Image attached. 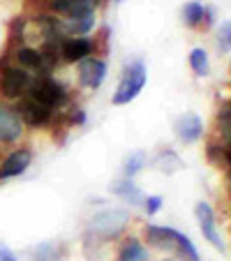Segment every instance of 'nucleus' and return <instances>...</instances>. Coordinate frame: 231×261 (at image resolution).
<instances>
[{
    "label": "nucleus",
    "mask_w": 231,
    "mask_h": 261,
    "mask_svg": "<svg viewBox=\"0 0 231 261\" xmlns=\"http://www.w3.org/2000/svg\"><path fill=\"white\" fill-rule=\"evenodd\" d=\"M146 162H148V155L143 153V150H134V153H130L127 158H125V164H123L125 178H132L134 173H139L143 167H146Z\"/></svg>",
    "instance_id": "obj_21"
},
{
    "label": "nucleus",
    "mask_w": 231,
    "mask_h": 261,
    "mask_svg": "<svg viewBox=\"0 0 231 261\" xmlns=\"http://www.w3.org/2000/svg\"><path fill=\"white\" fill-rule=\"evenodd\" d=\"M63 247L56 243H42L40 247L33 250V261H63Z\"/></svg>",
    "instance_id": "obj_19"
},
{
    "label": "nucleus",
    "mask_w": 231,
    "mask_h": 261,
    "mask_svg": "<svg viewBox=\"0 0 231 261\" xmlns=\"http://www.w3.org/2000/svg\"><path fill=\"white\" fill-rule=\"evenodd\" d=\"M118 261H148V250L137 238H130V241H125V245L120 247Z\"/></svg>",
    "instance_id": "obj_17"
},
{
    "label": "nucleus",
    "mask_w": 231,
    "mask_h": 261,
    "mask_svg": "<svg viewBox=\"0 0 231 261\" xmlns=\"http://www.w3.org/2000/svg\"><path fill=\"white\" fill-rule=\"evenodd\" d=\"M143 233H146V241L150 243L152 247H158V250H173V247H178L181 254L185 256V261H199V252H197V247H194V243H192L185 233L176 231V229L148 224Z\"/></svg>",
    "instance_id": "obj_1"
},
{
    "label": "nucleus",
    "mask_w": 231,
    "mask_h": 261,
    "mask_svg": "<svg viewBox=\"0 0 231 261\" xmlns=\"http://www.w3.org/2000/svg\"><path fill=\"white\" fill-rule=\"evenodd\" d=\"M208 158L217 164V167H224L229 169L231 164V155H229V146L220 148V146H208Z\"/></svg>",
    "instance_id": "obj_23"
},
{
    "label": "nucleus",
    "mask_w": 231,
    "mask_h": 261,
    "mask_svg": "<svg viewBox=\"0 0 231 261\" xmlns=\"http://www.w3.org/2000/svg\"><path fill=\"white\" fill-rule=\"evenodd\" d=\"M16 60H19L23 67H30V69H37V72H49L54 67L49 58L42 56V51H35V49H21L16 54Z\"/></svg>",
    "instance_id": "obj_16"
},
{
    "label": "nucleus",
    "mask_w": 231,
    "mask_h": 261,
    "mask_svg": "<svg viewBox=\"0 0 231 261\" xmlns=\"http://www.w3.org/2000/svg\"><path fill=\"white\" fill-rule=\"evenodd\" d=\"M217 123H220V129H222V137H224L226 146H229V137H231V111H229V104L220 111L217 116Z\"/></svg>",
    "instance_id": "obj_24"
},
{
    "label": "nucleus",
    "mask_w": 231,
    "mask_h": 261,
    "mask_svg": "<svg viewBox=\"0 0 231 261\" xmlns=\"http://www.w3.org/2000/svg\"><path fill=\"white\" fill-rule=\"evenodd\" d=\"M130 222V211L123 208H111V211H102L90 220V231L99 233L102 238H116L123 233V229Z\"/></svg>",
    "instance_id": "obj_3"
},
{
    "label": "nucleus",
    "mask_w": 231,
    "mask_h": 261,
    "mask_svg": "<svg viewBox=\"0 0 231 261\" xmlns=\"http://www.w3.org/2000/svg\"><path fill=\"white\" fill-rule=\"evenodd\" d=\"M173 132L183 143H197L203 134V123L197 114H183L173 123Z\"/></svg>",
    "instance_id": "obj_6"
},
{
    "label": "nucleus",
    "mask_w": 231,
    "mask_h": 261,
    "mask_svg": "<svg viewBox=\"0 0 231 261\" xmlns=\"http://www.w3.org/2000/svg\"><path fill=\"white\" fill-rule=\"evenodd\" d=\"M90 51H93V42L88 37H65L60 44V56L67 63H81L90 56Z\"/></svg>",
    "instance_id": "obj_10"
},
{
    "label": "nucleus",
    "mask_w": 231,
    "mask_h": 261,
    "mask_svg": "<svg viewBox=\"0 0 231 261\" xmlns=\"http://www.w3.org/2000/svg\"><path fill=\"white\" fill-rule=\"evenodd\" d=\"M107 76V65L97 58H84L79 65V81L86 88H99Z\"/></svg>",
    "instance_id": "obj_8"
},
{
    "label": "nucleus",
    "mask_w": 231,
    "mask_h": 261,
    "mask_svg": "<svg viewBox=\"0 0 231 261\" xmlns=\"http://www.w3.org/2000/svg\"><path fill=\"white\" fill-rule=\"evenodd\" d=\"M229 40H231V25L224 23L222 25V30H220V46H222L224 54H229Z\"/></svg>",
    "instance_id": "obj_26"
},
{
    "label": "nucleus",
    "mask_w": 231,
    "mask_h": 261,
    "mask_svg": "<svg viewBox=\"0 0 231 261\" xmlns=\"http://www.w3.org/2000/svg\"><path fill=\"white\" fill-rule=\"evenodd\" d=\"M97 5H99V0H54V3H51L56 14H63V16H67V19L93 14Z\"/></svg>",
    "instance_id": "obj_11"
},
{
    "label": "nucleus",
    "mask_w": 231,
    "mask_h": 261,
    "mask_svg": "<svg viewBox=\"0 0 231 261\" xmlns=\"http://www.w3.org/2000/svg\"><path fill=\"white\" fill-rule=\"evenodd\" d=\"M143 86H146V67H143V63H132L125 69L123 79H120L118 88H116L113 104H116V107L130 104L143 90Z\"/></svg>",
    "instance_id": "obj_2"
},
{
    "label": "nucleus",
    "mask_w": 231,
    "mask_h": 261,
    "mask_svg": "<svg viewBox=\"0 0 231 261\" xmlns=\"http://www.w3.org/2000/svg\"><path fill=\"white\" fill-rule=\"evenodd\" d=\"M155 167L164 173H173L183 167V160L178 158L173 150H162V153L158 155V160H155Z\"/></svg>",
    "instance_id": "obj_20"
},
{
    "label": "nucleus",
    "mask_w": 231,
    "mask_h": 261,
    "mask_svg": "<svg viewBox=\"0 0 231 261\" xmlns=\"http://www.w3.org/2000/svg\"><path fill=\"white\" fill-rule=\"evenodd\" d=\"M160 206H162V197H148V199H143V211H146L148 215H155V213L160 211Z\"/></svg>",
    "instance_id": "obj_25"
},
{
    "label": "nucleus",
    "mask_w": 231,
    "mask_h": 261,
    "mask_svg": "<svg viewBox=\"0 0 231 261\" xmlns=\"http://www.w3.org/2000/svg\"><path fill=\"white\" fill-rule=\"evenodd\" d=\"M0 261H16V254L3 243H0Z\"/></svg>",
    "instance_id": "obj_27"
},
{
    "label": "nucleus",
    "mask_w": 231,
    "mask_h": 261,
    "mask_svg": "<svg viewBox=\"0 0 231 261\" xmlns=\"http://www.w3.org/2000/svg\"><path fill=\"white\" fill-rule=\"evenodd\" d=\"M190 67L192 72L197 74V76H206L211 65H208V54L203 49H192L190 54Z\"/></svg>",
    "instance_id": "obj_22"
},
{
    "label": "nucleus",
    "mask_w": 231,
    "mask_h": 261,
    "mask_svg": "<svg viewBox=\"0 0 231 261\" xmlns=\"http://www.w3.org/2000/svg\"><path fill=\"white\" fill-rule=\"evenodd\" d=\"M171 261H178V259H171Z\"/></svg>",
    "instance_id": "obj_29"
},
{
    "label": "nucleus",
    "mask_w": 231,
    "mask_h": 261,
    "mask_svg": "<svg viewBox=\"0 0 231 261\" xmlns=\"http://www.w3.org/2000/svg\"><path fill=\"white\" fill-rule=\"evenodd\" d=\"M111 192L116 194L118 199H123L125 203H130V206H137V203H143V194L141 190L134 185L130 178H118V180L111 182Z\"/></svg>",
    "instance_id": "obj_15"
},
{
    "label": "nucleus",
    "mask_w": 231,
    "mask_h": 261,
    "mask_svg": "<svg viewBox=\"0 0 231 261\" xmlns=\"http://www.w3.org/2000/svg\"><path fill=\"white\" fill-rule=\"evenodd\" d=\"M84 120H86L84 111H74L72 114V123H84Z\"/></svg>",
    "instance_id": "obj_28"
},
{
    "label": "nucleus",
    "mask_w": 231,
    "mask_h": 261,
    "mask_svg": "<svg viewBox=\"0 0 231 261\" xmlns=\"http://www.w3.org/2000/svg\"><path fill=\"white\" fill-rule=\"evenodd\" d=\"M16 114H19V118L25 120L30 127H42V125H46L51 118L49 109L33 102V99H21L19 107H16Z\"/></svg>",
    "instance_id": "obj_9"
},
{
    "label": "nucleus",
    "mask_w": 231,
    "mask_h": 261,
    "mask_svg": "<svg viewBox=\"0 0 231 261\" xmlns=\"http://www.w3.org/2000/svg\"><path fill=\"white\" fill-rule=\"evenodd\" d=\"M30 88V74L25 69L19 67H10L5 69V76H3V93L7 97H19L25 90Z\"/></svg>",
    "instance_id": "obj_12"
},
{
    "label": "nucleus",
    "mask_w": 231,
    "mask_h": 261,
    "mask_svg": "<svg viewBox=\"0 0 231 261\" xmlns=\"http://www.w3.org/2000/svg\"><path fill=\"white\" fill-rule=\"evenodd\" d=\"M206 16H208V10L201 3H187V5L183 7V19H185V23L190 25V28L201 25L203 21H206Z\"/></svg>",
    "instance_id": "obj_18"
},
{
    "label": "nucleus",
    "mask_w": 231,
    "mask_h": 261,
    "mask_svg": "<svg viewBox=\"0 0 231 261\" xmlns=\"http://www.w3.org/2000/svg\"><path fill=\"white\" fill-rule=\"evenodd\" d=\"M194 215L199 220V227H201V233L208 243H213V247L220 252H224V241H222L220 231H217L215 224V215H213V208L208 206L206 201H199L197 208H194Z\"/></svg>",
    "instance_id": "obj_5"
},
{
    "label": "nucleus",
    "mask_w": 231,
    "mask_h": 261,
    "mask_svg": "<svg viewBox=\"0 0 231 261\" xmlns=\"http://www.w3.org/2000/svg\"><path fill=\"white\" fill-rule=\"evenodd\" d=\"M30 95H33V102L42 104V107L51 109V107H60V104L67 99L65 88L58 81L49 79V76H35V81H30Z\"/></svg>",
    "instance_id": "obj_4"
},
{
    "label": "nucleus",
    "mask_w": 231,
    "mask_h": 261,
    "mask_svg": "<svg viewBox=\"0 0 231 261\" xmlns=\"http://www.w3.org/2000/svg\"><path fill=\"white\" fill-rule=\"evenodd\" d=\"M56 28L60 35H69V37H86V33L95 28V14L88 16H74L67 21H56Z\"/></svg>",
    "instance_id": "obj_14"
},
{
    "label": "nucleus",
    "mask_w": 231,
    "mask_h": 261,
    "mask_svg": "<svg viewBox=\"0 0 231 261\" xmlns=\"http://www.w3.org/2000/svg\"><path fill=\"white\" fill-rule=\"evenodd\" d=\"M30 162H33V153H30L28 148H19V150H14V153L3 162V167H0V178L5 180V178L21 176V173L30 167Z\"/></svg>",
    "instance_id": "obj_13"
},
{
    "label": "nucleus",
    "mask_w": 231,
    "mask_h": 261,
    "mask_svg": "<svg viewBox=\"0 0 231 261\" xmlns=\"http://www.w3.org/2000/svg\"><path fill=\"white\" fill-rule=\"evenodd\" d=\"M21 134H23V127H21V118L16 114V109L0 104V141L12 143Z\"/></svg>",
    "instance_id": "obj_7"
}]
</instances>
